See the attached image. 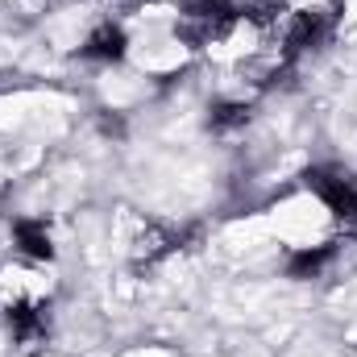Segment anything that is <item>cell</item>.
Returning a JSON list of instances; mask_svg holds the SVG:
<instances>
[{
    "mask_svg": "<svg viewBox=\"0 0 357 357\" xmlns=\"http://www.w3.org/2000/svg\"><path fill=\"white\" fill-rule=\"evenodd\" d=\"M303 183H307V191H316L324 199V208L349 233H357V178L349 171H341V167H312L303 175Z\"/></svg>",
    "mask_w": 357,
    "mask_h": 357,
    "instance_id": "6da1fadb",
    "label": "cell"
},
{
    "mask_svg": "<svg viewBox=\"0 0 357 357\" xmlns=\"http://www.w3.org/2000/svg\"><path fill=\"white\" fill-rule=\"evenodd\" d=\"M237 17H241V8L233 0H183V25H175V33L183 42L199 46V42L225 33Z\"/></svg>",
    "mask_w": 357,
    "mask_h": 357,
    "instance_id": "7a4b0ae2",
    "label": "cell"
},
{
    "mask_svg": "<svg viewBox=\"0 0 357 357\" xmlns=\"http://www.w3.org/2000/svg\"><path fill=\"white\" fill-rule=\"evenodd\" d=\"M333 33V13L328 8H307V13H295L291 25H287V59H299L307 50H320Z\"/></svg>",
    "mask_w": 357,
    "mask_h": 357,
    "instance_id": "3957f363",
    "label": "cell"
},
{
    "mask_svg": "<svg viewBox=\"0 0 357 357\" xmlns=\"http://www.w3.org/2000/svg\"><path fill=\"white\" fill-rule=\"evenodd\" d=\"M125 54H129V38L112 21H104L100 29H91L88 42L79 46V59H88V63H121Z\"/></svg>",
    "mask_w": 357,
    "mask_h": 357,
    "instance_id": "277c9868",
    "label": "cell"
},
{
    "mask_svg": "<svg viewBox=\"0 0 357 357\" xmlns=\"http://www.w3.org/2000/svg\"><path fill=\"white\" fill-rule=\"evenodd\" d=\"M13 241H17V250H21L25 258H33V262H50V258H54L50 225L38 220V216H21V220H13Z\"/></svg>",
    "mask_w": 357,
    "mask_h": 357,
    "instance_id": "5b68a950",
    "label": "cell"
},
{
    "mask_svg": "<svg viewBox=\"0 0 357 357\" xmlns=\"http://www.w3.org/2000/svg\"><path fill=\"white\" fill-rule=\"evenodd\" d=\"M4 320H8V333H13L21 345H29V341H42V337H46V307H38V303H29V299L8 303Z\"/></svg>",
    "mask_w": 357,
    "mask_h": 357,
    "instance_id": "8992f818",
    "label": "cell"
},
{
    "mask_svg": "<svg viewBox=\"0 0 357 357\" xmlns=\"http://www.w3.org/2000/svg\"><path fill=\"white\" fill-rule=\"evenodd\" d=\"M333 254H337V245H303V250H291L287 254V278H295V282H307V278H320V270L333 262Z\"/></svg>",
    "mask_w": 357,
    "mask_h": 357,
    "instance_id": "52a82bcc",
    "label": "cell"
},
{
    "mask_svg": "<svg viewBox=\"0 0 357 357\" xmlns=\"http://www.w3.org/2000/svg\"><path fill=\"white\" fill-rule=\"evenodd\" d=\"M208 125H212L216 133L241 129V125H250V104H241V100H220V104H212V116H208Z\"/></svg>",
    "mask_w": 357,
    "mask_h": 357,
    "instance_id": "ba28073f",
    "label": "cell"
}]
</instances>
